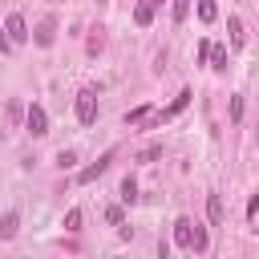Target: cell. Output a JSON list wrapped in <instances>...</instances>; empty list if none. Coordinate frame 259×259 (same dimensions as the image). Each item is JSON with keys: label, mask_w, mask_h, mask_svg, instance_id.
<instances>
[{"label": "cell", "mask_w": 259, "mask_h": 259, "mask_svg": "<svg viewBox=\"0 0 259 259\" xmlns=\"http://www.w3.org/2000/svg\"><path fill=\"white\" fill-rule=\"evenodd\" d=\"M57 166H61V170L77 166V154H73V150H61V154H57Z\"/></svg>", "instance_id": "obj_17"}, {"label": "cell", "mask_w": 259, "mask_h": 259, "mask_svg": "<svg viewBox=\"0 0 259 259\" xmlns=\"http://www.w3.org/2000/svg\"><path fill=\"white\" fill-rule=\"evenodd\" d=\"M109 162H113V150H105V154H101V158H97V162H93V166H85V170H81V174H77V182H81V186H85V182H93V178H101V174H105V170H109Z\"/></svg>", "instance_id": "obj_4"}, {"label": "cell", "mask_w": 259, "mask_h": 259, "mask_svg": "<svg viewBox=\"0 0 259 259\" xmlns=\"http://www.w3.org/2000/svg\"><path fill=\"white\" fill-rule=\"evenodd\" d=\"M24 125H28V134H32V138H45V134H49V113H45L40 105H28Z\"/></svg>", "instance_id": "obj_3"}, {"label": "cell", "mask_w": 259, "mask_h": 259, "mask_svg": "<svg viewBox=\"0 0 259 259\" xmlns=\"http://www.w3.org/2000/svg\"><path fill=\"white\" fill-rule=\"evenodd\" d=\"M214 16H219V4H214V0H198V20H202V24H210Z\"/></svg>", "instance_id": "obj_11"}, {"label": "cell", "mask_w": 259, "mask_h": 259, "mask_svg": "<svg viewBox=\"0 0 259 259\" xmlns=\"http://www.w3.org/2000/svg\"><path fill=\"white\" fill-rule=\"evenodd\" d=\"M239 117H243V93L231 97V121H239Z\"/></svg>", "instance_id": "obj_19"}, {"label": "cell", "mask_w": 259, "mask_h": 259, "mask_svg": "<svg viewBox=\"0 0 259 259\" xmlns=\"http://www.w3.org/2000/svg\"><path fill=\"white\" fill-rule=\"evenodd\" d=\"M93 117H97V93L93 89H81L77 93V121L81 125H93Z\"/></svg>", "instance_id": "obj_1"}, {"label": "cell", "mask_w": 259, "mask_h": 259, "mask_svg": "<svg viewBox=\"0 0 259 259\" xmlns=\"http://www.w3.org/2000/svg\"><path fill=\"white\" fill-rule=\"evenodd\" d=\"M121 202H130V206L138 202V182H134V178H125V182H121Z\"/></svg>", "instance_id": "obj_15"}, {"label": "cell", "mask_w": 259, "mask_h": 259, "mask_svg": "<svg viewBox=\"0 0 259 259\" xmlns=\"http://www.w3.org/2000/svg\"><path fill=\"white\" fill-rule=\"evenodd\" d=\"M4 36H8V45H24V40H28V24H24L20 12H12V16L4 20Z\"/></svg>", "instance_id": "obj_2"}, {"label": "cell", "mask_w": 259, "mask_h": 259, "mask_svg": "<svg viewBox=\"0 0 259 259\" xmlns=\"http://www.w3.org/2000/svg\"><path fill=\"white\" fill-rule=\"evenodd\" d=\"M255 219H259V194L247 198V223H255Z\"/></svg>", "instance_id": "obj_20"}, {"label": "cell", "mask_w": 259, "mask_h": 259, "mask_svg": "<svg viewBox=\"0 0 259 259\" xmlns=\"http://www.w3.org/2000/svg\"><path fill=\"white\" fill-rule=\"evenodd\" d=\"M190 239H194V223H190V219H178V223H174V243H178L182 251H190Z\"/></svg>", "instance_id": "obj_7"}, {"label": "cell", "mask_w": 259, "mask_h": 259, "mask_svg": "<svg viewBox=\"0 0 259 259\" xmlns=\"http://www.w3.org/2000/svg\"><path fill=\"white\" fill-rule=\"evenodd\" d=\"M227 32H231V45H235V49H243V45H247V28H243V20H239V16H231V20H227Z\"/></svg>", "instance_id": "obj_8"}, {"label": "cell", "mask_w": 259, "mask_h": 259, "mask_svg": "<svg viewBox=\"0 0 259 259\" xmlns=\"http://www.w3.org/2000/svg\"><path fill=\"white\" fill-rule=\"evenodd\" d=\"M190 16V0H174V24H182Z\"/></svg>", "instance_id": "obj_16"}, {"label": "cell", "mask_w": 259, "mask_h": 259, "mask_svg": "<svg viewBox=\"0 0 259 259\" xmlns=\"http://www.w3.org/2000/svg\"><path fill=\"white\" fill-rule=\"evenodd\" d=\"M0 49H8V36H4V28H0Z\"/></svg>", "instance_id": "obj_22"}, {"label": "cell", "mask_w": 259, "mask_h": 259, "mask_svg": "<svg viewBox=\"0 0 259 259\" xmlns=\"http://www.w3.org/2000/svg\"><path fill=\"white\" fill-rule=\"evenodd\" d=\"M158 154H162V146H150V150H142V154H138V162H154Z\"/></svg>", "instance_id": "obj_21"}, {"label": "cell", "mask_w": 259, "mask_h": 259, "mask_svg": "<svg viewBox=\"0 0 259 259\" xmlns=\"http://www.w3.org/2000/svg\"><path fill=\"white\" fill-rule=\"evenodd\" d=\"M32 40H36L40 49H49V45L57 40V20H53V16H45V20L36 24V32H32Z\"/></svg>", "instance_id": "obj_5"}, {"label": "cell", "mask_w": 259, "mask_h": 259, "mask_svg": "<svg viewBox=\"0 0 259 259\" xmlns=\"http://www.w3.org/2000/svg\"><path fill=\"white\" fill-rule=\"evenodd\" d=\"M206 61H210V69H219V73H223V69H227V49H223V45H210Z\"/></svg>", "instance_id": "obj_9"}, {"label": "cell", "mask_w": 259, "mask_h": 259, "mask_svg": "<svg viewBox=\"0 0 259 259\" xmlns=\"http://www.w3.org/2000/svg\"><path fill=\"white\" fill-rule=\"evenodd\" d=\"M186 105H190V89H182V93H178V97H174V101H170V105L158 113V121H170V117H178Z\"/></svg>", "instance_id": "obj_6"}, {"label": "cell", "mask_w": 259, "mask_h": 259, "mask_svg": "<svg viewBox=\"0 0 259 259\" xmlns=\"http://www.w3.org/2000/svg\"><path fill=\"white\" fill-rule=\"evenodd\" d=\"M134 20H138V24H142V28H146V24H150V20H154V4H150V0H142V4H138V8H134Z\"/></svg>", "instance_id": "obj_12"}, {"label": "cell", "mask_w": 259, "mask_h": 259, "mask_svg": "<svg viewBox=\"0 0 259 259\" xmlns=\"http://www.w3.org/2000/svg\"><path fill=\"white\" fill-rule=\"evenodd\" d=\"M150 4H162V0H150Z\"/></svg>", "instance_id": "obj_23"}, {"label": "cell", "mask_w": 259, "mask_h": 259, "mask_svg": "<svg viewBox=\"0 0 259 259\" xmlns=\"http://www.w3.org/2000/svg\"><path fill=\"white\" fill-rule=\"evenodd\" d=\"M65 231H81V210H77V206L65 214Z\"/></svg>", "instance_id": "obj_18"}, {"label": "cell", "mask_w": 259, "mask_h": 259, "mask_svg": "<svg viewBox=\"0 0 259 259\" xmlns=\"http://www.w3.org/2000/svg\"><path fill=\"white\" fill-rule=\"evenodd\" d=\"M16 227H20V219H16V210H8V214L0 219V235H4V239H12V235H16Z\"/></svg>", "instance_id": "obj_13"}, {"label": "cell", "mask_w": 259, "mask_h": 259, "mask_svg": "<svg viewBox=\"0 0 259 259\" xmlns=\"http://www.w3.org/2000/svg\"><path fill=\"white\" fill-rule=\"evenodd\" d=\"M206 214H210V223H214V227L223 223V214H227V210H223V198H219V194H210V198H206Z\"/></svg>", "instance_id": "obj_10"}, {"label": "cell", "mask_w": 259, "mask_h": 259, "mask_svg": "<svg viewBox=\"0 0 259 259\" xmlns=\"http://www.w3.org/2000/svg\"><path fill=\"white\" fill-rule=\"evenodd\" d=\"M150 113H154L150 105H138V109H130V113H125V125H142V121H146Z\"/></svg>", "instance_id": "obj_14"}]
</instances>
